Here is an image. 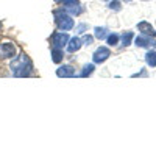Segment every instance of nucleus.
<instances>
[{"mask_svg":"<svg viewBox=\"0 0 156 156\" xmlns=\"http://www.w3.org/2000/svg\"><path fill=\"white\" fill-rule=\"evenodd\" d=\"M9 69L12 72V75L17 78H27L33 73V62L28 58L27 53H19L17 56L12 58Z\"/></svg>","mask_w":156,"mask_h":156,"instance_id":"1","label":"nucleus"},{"mask_svg":"<svg viewBox=\"0 0 156 156\" xmlns=\"http://www.w3.org/2000/svg\"><path fill=\"white\" fill-rule=\"evenodd\" d=\"M53 17H55V23H56V28L59 31H69L75 27V22L73 17L70 14H67L62 8H56L53 11Z\"/></svg>","mask_w":156,"mask_h":156,"instance_id":"2","label":"nucleus"},{"mask_svg":"<svg viewBox=\"0 0 156 156\" xmlns=\"http://www.w3.org/2000/svg\"><path fill=\"white\" fill-rule=\"evenodd\" d=\"M69 39H70V36L66 31H59V30L53 31L50 36V45H51V48H64L67 45Z\"/></svg>","mask_w":156,"mask_h":156,"instance_id":"3","label":"nucleus"},{"mask_svg":"<svg viewBox=\"0 0 156 156\" xmlns=\"http://www.w3.org/2000/svg\"><path fill=\"white\" fill-rule=\"evenodd\" d=\"M17 50L12 42H2L0 44V58L2 59H12L16 56Z\"/></svg>","mask_w":156,"mask_h":156,"instance_id":"4","label":"nucleus"},{"mask_svg":"<svg viewBox=\"0 0 156 156\" xmlns=\"http://www.w3.org/2000/svg\"><path fill=\"white\" fill-rule=\"evenodd\" d=\"M109 56H111V50H109L108 47H105V45H101V47H98V48L94 51L92 61H94V64H103Z\"/></svg>","mask_w":156,"mask_h":156,"instance_id":"5","label":"nucleus"},{"mask_svg":"<svg viewBox=\"0 0 156 156\" xmlns=\"http://www.w3.org/2000/svg\"><path fill=\"white\" fill-rule=\"evenodd\" d=\"M134 44L142 48H154L156 47V39L153 36H145V34H139L134 37Z\"/></svg>","mask_w":156,"mask_h":156,"instance_id":"6","label":"nucleus"},{"mask_svg":"<svg viewBox=\"0 0 156 156\" xmlns=\"http://www.w3.org/2000/svg\"><path fill=\"white\" fill-rule=\"evenodd\" d=\"M56 76L58 78H73V76H76V73L70 64H62V66H59L56 69Z\"/></svg>","mask_w":156,"mask_h":156,"instance_id":"7","label":"nucleus"},{"mask_svg":"<svg viewBox=\"0 0 156 156\" xmlns=\"http://www.w3.org/2000/svg\"><path fill=\"white\" fill-rule=\"evenodd\" d=\"M137 30L140 31V34H145V36H153V37H156V30L150 25V22H147V20H140L139 23H137Z\"/></svg>","mask_w":156,"mask_h":156,"instance_id":"8","label":"nucleus"},{"mask_svg":"<svg viewBox=\"0 0 156 156\" xmlns=\"http://www.w3.org/2000/svg\"><path fill=\"white\" fill-rule=\"evenodd\" d=\"M81 47H83V42H81V37H78V36L70 37L69 42H67V45H66V48H67L69 53H75V51H78Z\"/></svg>","mask_w":156,"mask_h":156,"instance_id":"9","label":"nucleus"},{"mask_svg":"<svg viewBox=\"0 0 156 156\" xmlns=\"http://www.w3.org/2000/svg\"><path fill=\"white\" fill-rule=\"evenodd\" d=\"M50 55H51V61H53L55 64H61L64 56H66V53H64L62 48H51Z\"/></svg>","mask_w":156,"mask_h":156,"instance_id":"10","label":"nucleus"},{"mask_svg":"<svg viewBox=\"0 0 156 156\" xmlns=\"http://www.w3.org/2000/svg\"><path fill=\"white\" fill-rule=\"evenodd\" d=\"M108 34H109V31H108L106 27H95V28H94V37L98 39V41H103V39H106Z\"/></svg>","mask_w":156,"mask_h":156,"instance_id":"11","label":"nucleus"},{"mask_svg":"<svg viewBox=\"0 0 156 156\" xmlns=\"http://www.w3.org/2000/svg\"><path fill=\"white\" fill-rule=\"evenodd\" d=\"M133 39H134V33H133V31H125V33L120 36V44H122V47H128L129 44L133 42Z\"/></svg>","mask_w":156,"mask_h":156,"instance_id":"12","label":"nucleus"},{"mask_svg":"<svg viewBox=\"0 0 156 156\" xmlns=\"http://www.w3.org/2000/svg\"><path fill=\"white\" fill-rule=\"evenodd\" d=\"M95 70V64H86V66H83V70L78 73L76 76H81V78H86V76H90L94 73Z\"/></svg>","mask_w":156,"mask_h":156,"instance_id":"13","label":"nucleus"},{"mask_svg":"<svg viewBox=\"0 0 156 156\" xmlns=\"http://www.w3.org/2000/svg\"><path fill=\"white\" fill-rule=\"evenodd\" d=\"M119 41H120V36L117 34V33H109L106 36V44L109 47H115L117 44H119Z\"/></svg>","mask_w":156,"mask_h":156,"instance_id":"14","label":"nucleus"},{"mask_svg":"<svg viewBox=\"0 0 156 156\" xmlns=\"http://www.w3.org/2000/svg\"><path fill=\"white\" fill-rule=\"evenodd\" d=\"M145 62L148 64L150 67H156V51H148L145 55Z\"/></svg>","mask_w":156,"mask_h":156,"instance_id":"15","label":"nucleus"},{"mask_svg":"<svg viewBox=\"0 0 156 156\" xmlns=\"http://www.w3.org/2000/svg\"><path fill=\"white\" fill-rule=\"evenodd\" d=\"M108 8L112 9V11H119L122 8V3H120V0H109V3H108Z\"/></svg>","mask_w":156,"mask_h":156,"instance_id":"16","label":"nucleus"},{"mask_svg":"<svg viewBox=\"0 0 156 156\" xmlns=\"http://www.w3.org/2000/svg\"><path fill=\"white\" fill-rule=\"evenodd\" d=\"M61 6H69V5H80V0H55Z\"/></svg>","mask_w":156,"mask_h":156,"instance_id":"17","label":"nucleus"},{"mask_svg":"<svg viewBox=\"0 0 156 156\" xmlns=\"http://www.w3.org/2000/svg\"><path fill=\"white\" fill-rule=\"evenodd\" d=\"M94 36L92 34H87V33H84L83 34V37H81V42H83V45H90V44H92L94 42Z\"/></svg>","mask_w":156,"mask_h":156,"instance_id":"18","label":"nucleus"},{"mask_svg":"<svg viewBox=\"0 0 156 156\" xmlns=\"http://www.w3.org/2000/svg\"><path fill=\"white\" fill-rule=\"evenodd\" d=\"M75 33H78V34L87 33V23H78L76 27H75Z\"/></svg>","mask_w":156,"mask_h":156,"instance_id":"19","label":"nucleus"},{"mask_svg":"<svg viewBox=\"0 0 156 156\" xmlns=\"http://www.w3.org/2000/svg\"><path fill=\"white\" fill-rule=\"evenodd\" d=\"M140 76H147V69H142L140 72H137V73L133 75V78H140Z\"/></svg>","mask_w":156,"mask_h":156,"instance_id":"20","label":"nucleus"},{"mask_svg":"<svg viewBox=\"0 0 156 156\" xmlns=\"http://www.w3.org/2000/svg\"><path fill=\"white\" fill-rule=\"evenodd\" d=\"M0 28H2V22H0Z\"/></svg>","mask_w":156,"mask_h":156,"instance_id":"21","label":"nucleus"},{"mask_svg":"<svg viewBox=\"0 0 156 156\" xmlns=\"http://www.w3.org/2000/svg\"><path fill=\"white\" fill-rule=\"evenodd\" d=\"M144 2H147V0H144Z\"/></svg>","mask_w":156,"mask_h":156,"instance_id":"22","label":"nucleus"},{"mask_svg":"<svg viewBox=\"0 0 156 156\" xmlns=\"http://www.w3.org/2000/svg\"><path fill=\"white\" fill-rule=\"evenodd\" d=\"M106 2H109V0H106Z\"/></svg>","mask_w":156,"mask_h":156,"instance_id":"23","label":"nucleus"},{"mask_svg":"<svg viewBox=\"0 0 156 156\" xmlns=\"http://www.w3.org/2000/svg\"><path fill=\"white\" fill-rule=\"evenodd\" d=\"M126 2H129V0H126Z\"/></svg>","mask_w":156,"mask_h":156,"instance_id":"24","label":"nucleus"}]
</instances>
